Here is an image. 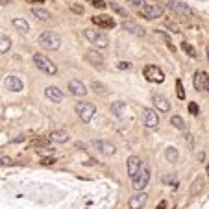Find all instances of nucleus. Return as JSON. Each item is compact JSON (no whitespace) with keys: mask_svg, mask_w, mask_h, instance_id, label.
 Listing matches in <instances>:
<instances>
[{"mask_svg":"<svg viewBox=\"0 0 209 209\" xmlns=\"http://www.w3.org/2000/svg\"><path fill=\"white\" fill-rule=\"evenodd\" d=\"M144 78H146L148 82H152V83H161V82L165 80V74H163V70H161L159 67H156V65H146V67H144Z\"/></svg>","mask_w":209,"mask_h":209,"instance_id":"8","label":"nucleus"},{"mask_svg":"<svg viewBox=\"0 0 209 209\" xmlns=\"http://www.w3.org/2000/svg\"><path fill=\"white\" fill-rule=\"evenodd\" d=\"M141 120H143V124H144L146 128H157V126H159V117H157L156 111L150 109V107H144V109L141 111Z\"/></svg>","mask_w":209,"mask_h":209,"instance_id":"10","label":"nucleus"},{"mask_svg":"<svg viewBox=\"0 0 209 209\" xmlns=\"http://www.w3.org/2000/svg\"><path fill=\"white\" fill-rule=\"evenodd\" d=\"M48 139H50L52 143L65 144V143H69V141H70V133H69V132H65V130H54V132H50V133H48Z\"/></svg>","mask_w":209,"mask_h":209,"instance_id":"17","label":"nucleus"},{"mask_svg":"<svg viewBox=\"0 0 209 209\" xmlns=\"http://www.w3.org/2000/svg\"><path fill=\"white\" fill-rule=\"evenodd\" d=\"M69 91H70L72 96H78V98H83V96L87 94V87H85V83H83L82 80H76V78L69 82Z\"/></svg>","mask_w":209,"mask_h":209,"instance_id":"13","label":"nucleus"},{"mask_svg":"<svg viewBox=\"0 0 209 209\" xmlns=\"http://www.w3.org/2000/svg\"><path fill=\"white\" fill-rule=\"evenodd\" d=\"M2 163H4V165H9V159H7V157H4V156H2Z\"/></svg>","mask_w":209,"mask_h":209,"instance_id":"46","label":"nucleus"},{"mask_svg":"<svg viewBox=\"0 0 209 209\" xmlns=\"http://www.w3.org/2000/svg\"><path fill=\"white\" fill-rule=\"evenodd\" d=\"M7 2H9V0H2V6H6V4H7Z\"/></svg>","mask_w":209,"mask_h":209,"instance_id":"47","label":"nucleus"},{"mask_svg":"<svg viewBox=\"0 0 209 209\" xmlns=\"http://www.w3.org/2000/svg\"><path fill=\"white\" fill-rule=\"evenodd\" d=\"M185 139H187V146L193 148V133H185Z\"/></svg>","mask_w":209,"mask_h":209,"instance_id":"40","label":"nucleus"},{"mask_svg":"<svg viewBox=\"0 0 209 209\" xmlns=\"http://www.w3.org/2000/svg\"><path fill=\"white\" fill-rule=\"evenodd\" d=\"M152 102H154L156 109H159L161 113L170 111V102H169V98H165L163 94H154V96H152Z\"/></svg>","mask_w":209,"mask_h":209,"instance_id":"20","label":"nucleus"},{"mask_svg":"<svg viewBox=\"0 0 209 209\" xmlns=\"http://www.w3.org/2000/svg\"><path fill=\"white\" fill-rule=\"evenodd\" d=\"M202 185H204V178L202 176H196L194 182H193V187H191V194H198V191L202 189Z\"/></svg>","mask_w":209,"mask_h":209,"instance_id":"30","label":"nucleus"},{"mask_svg":"<svg viewBox=\"0 0 209 209\" xmlns=\"http://www.w3.org/2000/svg\"><path fill=\"white\" fill-rule=\"evenodd\" d=\"M167 28H169L172 33H182L180 26H178V24H174V22H170V20H167Z\"/></svg>","mask_w":209,"mask_h":209,"instance_id":"33","label":"nucleus"},{"mask_svg":"<svg viewBox=\"0 0 209 209\" xmlns=\"http://www.w3.org/2000/svg\"><path fill=\"white\" fill-rule=\"evenodd\" d=\"M207 63H209V46H207Z\"/></svg>","mask_w":209,"mask_h":209,"instance_id":"48","label":"nucleus"},{"mask_svg":"<svg viewBox=\"0 0 209 209\" xmlns=\"http://www.w3.org/2000/svg\"><path fill=\"white\" fill-rule=\"evenodd\" d=\"M76 148H78V150H83V148H85V146H83V144H82V143H76Z\"/></svg>","mask_w":209,"mask_h":209,"instance_id":"45","label":"nucleus"},{"mask_svg":"<svg viewBox=\"0 0 209 209\" xmlns=\"http://www.w3.org/2000/svg\"><path fill=\"white\" fill-rule=\"evenodd\" d=\"M50 143H52V141H50V139L46 137V139H35V141H33L31 144H33L35 148H46V146H48Z\"/></svg>","mask_w":209,"mask_h":209,"instance_id":"32","label":"nucleus"},{"mask_svg":"<svg viewBox=\"0 0 209 209\" xmlns=\"http://www.w3.org/2000/svg\"><path fill=\"white\" fill-rule=\"evenodd\" d=\"M165 13V7L159 6V4H144V7L141 9V15L148 20H154V19H161Z\"/></svg>","mask_w":209,"mask_h":209,"instance_id":"7","label":"nucleus"},{"mask_svg":"<svg viewBox=\"0 0 209 209\" xmlns=\"http://www.w3.org/2000/svg\"><path fill=\"white\" fill-rule=\"evenodd\" d=\"M165 159H167L169 163H176V161L180 159V152H178L174 146H169V148H165Z\"/></svg>","mask_w":209,"mask_h":209,"instance_id":"25","label":"nucleus"},{"mask_svg":"<svg viewBox=\"0 0 209 209\" xmlns=\"http://www.w3.org/2000/svg\"><path fill=\"white\" fill-rule=\"evenodd\" d=\"M148 182H150V167L143 163L141 170H139V172L133 176V182H132V185H133V189H135V191H143V189L148 185Z\"/></svg>","mask_w":209,"mask_h":209,"instance_id":"5","label":"nucleus"},{"mask_svg":"<svg viewBox=\"0 0 209 209\" xmlns=\"http://www.w3.org/2000/svg\"><path fill=\"white\" fill-rule=\"evenodd\" d=\"M120 26H122V30H126V31H130L132 35H135V37H144L146 35V31H144V28L143 26H139L135 20H132V19H124L122 22H120Z\"/></svg>","mask_w":209,"mask_h":209,"instance_id":"11","label":"nucleus"},{"mask_svg":"<svg viewBox=\"0 0 209 209\" xmlns=\"http://www.w3.org/2000/svg\"><path fill=\"white\" fill-rule=\"evenodd\" d=\"M146 200H148V194H144L143 191H139L137 194L130 196L128 206H130V209H143L144 207V204H146Z\"/></svg>","mask_w":209,"mask_h":209,"instance_id":"16","label":"nucleus"},{"mask_svg":"<svg viewBox=\"0 0 209 209\" xmlns=\"http://www.w3.org/2000/svg\"><path fill=\"white\" fill-rule=\"evenodd\" d=\"M207 176H209V165H207Z\"/></svg>","mask_w":209,"mask_h":209,"instance_id":"49","label":"nucleus"},{"mask_svg":"<svg viewBox=\"0 0 209 209\" xmlns=\"http://www.w3.org/2000/svg\"><path fill=\"white\" fill-rule=\"evenodd\" d=\"M31 15L37 19V20H41V22H50L52 20V15H50V11H46L44 7H31Z\"/></svg>","mask_w":209,"mask_h":209,"instance_id":"22","label":"nucleus"},{"mask_svg":"<svg viewBox=\"0 0 209 209\" xmlns=\"http://www.w3.org/2000/svg\"><path fill=\"white\" fill-rule=\"evenodd\" d=\"M9 48H11V41H9V37H7L6 33H0V52L6 54Z\"/></svg>","mask_w":209,"mask_h":209,"instance_id":"27","label":"nucleus"},{"mask_svg":"<svg viewBox=\"0 0 209 209\" xmlns=\"http://www.w3.org/2000/svg\"><path fill=\"white\" fill-rule=\"evenodd\" d=\"M28 2H30V4H37V6H39V4H43L44 0H28Z\"/></svg>","mask_w":209,"mask_h":209,"instance_id":"43","label":"nucleus"},{"mask_svg":"<svg viewBox=\"0 0 209 209\" xmlns=\"http://www.w3.org/2000/svg\"><path fill=\"white\" fill-rule=\"evenodd\" d=\"M44 96H46L48 100H52V102L59 104V102L63 100V91H59L56 85H48V87L44 89Z\"/></svg>","mask_w":209,"mask_h":209,"instance_id":"21","label":"nucleus"},{"mask_svg":"<svg viewBox=\"0 0 209 209\" xmlns=\"http://www.w3.org/2000/svg\"><path fill=\"white\" fill-rule=\"evenodd\" d=\"M109 7H111V9H113V11H115L119 17H124V19L128 17V11H126V7H122L119 2H109Z\"/></svg>","mask_w":209,"mask_h":209,"instance_id":"26","label":"nucleus"},{"mask_svg":"<svg viewBox=\"0 0 209 209\" xmlns=\"http://www.w3.org/2000/svg\"><path fill=\"white\" fill-rule=\"evenodd\" d=\"M176 91H178V98H182V100H183V98H185V91H183V85H182V82H180V80L176 82Z\"/></svg>","mask_w":209,"mask_h":209,"instance_id":"34","label":"nucleus"},{"mask_svg":"<svg viewBox=\"0 0 209 209\" xmlns=\"http://www.w3.org/2000/svg\"><path fill=\"white\" fill-rule=\"evenodd\" d=\"M74 111H76V115L82 119V122H91V119L96 115V106L93 104V102H87V100H82V102H78L76 106H74Z\"/></svg>","mask_w":209,"mask_h":209,"instance_id":"3","label":"nucleus"},{"mask_svg":"<svg viewBox=\"0 0 209 209\" xmlns=\"http://www.w3.org/2000/svg\"><path fill=\"white\" fill-rule=\"evenodd\" d=\"M170 124H172L174 128H178V130H185V120H183L180 115H174V117H170Z\"/></svg>","mask_w":209,"mask_h":209,"instance_id":"29","label":"nucleus"},{"mask_svg":"<svg viewBox=\"0 0 209 209\" xmlns=\"http://www.w3.org/2000/svg\"><path fill=\"white\" fill-rule=\"evenodd\" d=\"M91 144H93V148H94L96 152H100L102 156H113V154L117 152L115 144H111L109 141H104V139H94V141H91Z\"/></svg>","mask_w":209,"mask_h":209,"instance_id":"9","label":"nucleus"},{"mask_svg":"<svg viewBox=\"0 0 209 209\" xmlns=\"http://www.w3.org/2000/svg\"><path fill=\"white\" fill-rule=\"evenodd\" d=\"M126 170H128V176L130 178H133L139 170H141V167H143V163H141V159L137 157V156H130L128 157V161H126Z\"/></svg>","mask_w":209,"mask_h":209,"instance_id":"18","label":"nucleus"},{"mask_svg":"<svg viewBox=\"0 0 209 209\" xmlns=\"http://www.w3.org/2000/svg\"><path fill=\"white\" fill-rule=\"evenodd\" d=\"M11 24H13V28H15V30H19L20 33H28V31H30V24H28L24 19L15 17V19L11 20Z\"/></svg>","mask_w":209,"mask_h":209,"instance_id":"24","label":"nucleus"},{"mask_svg":"<svg viewBox=\"0 0 209 209\" xmlns=\"http://www.w3.org/2000/svg\"><path fill=\"white\" fill-rule=\"evenodd\" d=\"M24 139H26L24 135H19V137H15V139H13V143H22Z\"/></svg>","mask_w":209,"mask_h":209,"instance_id":"42","label":"nucleus"},{"mask_svg":"<svg viewBox=\"0 0 209 209\" xmlns=\"http://www.w3.org/2000/svg\"><path fill=\"white\" fill-rule=\"evenodd\" d=\"M182 50H183L187 56H191V57H196V50H194V48H193L189 43H185V41L182 43Z\"/></svg>","mask_w":209,"mask_h":209,"instance_id":"31","label":"nucleus"},{"mask_svg":"<svg viewBox=\"0 0 209 209\" xmlns=\"http://www.w3.org/2000/svg\"><path fill=\"white\" fill-rule=\"evenodd\" d=\"M119 69H132V63H119Z\"/></svg>","mask_w":209,"mask_h":209,"instance_id":"41","label":"nucleus"},{"mask_svg":"<svg viewBox=\"0 0 209 209\" xmlns=\"http://www.w3.org/2000/svg\"><path fill=\"white\" fill-rule=\"evenodd\" d=\"M83 35H85V39H87L91 44H94V46L100 48V50H104V48L109 46V37H107L106 31L93 30V28H85V30H83Z\"/></svg>","mask_w":209,"mask_h":209,"instance_id":"1","label":"nucleus"},{"mask_svg":"<svg viewBox=\"0 0 209 209\" xmlns=\"http://www.w3.org/2000/svg\"><path fill=\"white\" fill-rule=\"evenodd\" d=\"M85 59H87L93 67L104 69V57H102V54H98L96 50H87V52H85Z\"/></svg>","mask_w":209,"mask_h":209,"instance_id":"19","label":"nucleus"},{"mask_svg":"<svg viewBox=\"0 0 209 209\" xmlns=\"http://www.w3.org/2000/svg\"><path fill=\"white\" fill-rule=\"evenodd\" d=\"M91 20L96 28H102V30H111L115 26V20L109 15H98V17H93Z\"/></svg>","mask_w":209,"mask_h":209,"instance_id":"15","label":"nucleus"},{"mask_svg":"<svg viewBox=\"0 0 209 209\" xmlns=\"http://www.w3.org/2000/svg\"><path fill=\"white\" fill-rule=\"evenodd\" d=\"M70 11L76 13V15H82V13H83V6H80V4H70Z\"/></svg>","mask_w":209,"mask_h":209,"instance_id":"35","label":"nucleus"},{"mask_svg":"<svg viewBox=\"0 0 209 209\" xmlns=\"http://www.w3.org/2000/svg\"><path fill=\"white\" fill-rule=\"evenodd\" d=\"M4 85H6V89L11 91V93H20V91L24 89V83H22V80H20L19 76H7V78L4 80Z\"/></svg>","mask_w":209,"mask_h":209,"instance_id":"14","label":"nucleus"},{"mask_svg":"<svg viewBox=\"0 0 209 209\" xmlns=\"http://www.w3.org/2000/svg\"><path fill=\"white\" fill-rule=\"evenodd\" d=\"M167 7L170 11H174L178 17H183V19H191L193 17V9L185 4V2H178V0H170L167 4Z\"/></svg>","mask_w":209,"mask_h":209,"instance_id":"6","label":"nucleus"},{"mask_svg":"<svg viewBox=\"0 0 209 209\" xmlns=\"http://www.w3.org/2000/svg\"><path fill=\"white\" fill-rule=\"evenodd\" d=\"M87 2H91L94 7H100V9H104V7L107 6V4H106V2H102V0H87Z\"/></svg>","mask_w":209,"mask_h":209,"instance_id":"36","label":"nucleus"},{"mask_svg":"<svg viewBox=\"0 0 209 209\" xmlns=\"http://www.w3.org/2000/svg\"><path fill=\"white\" fill-rule=\"evenodd\" d=\"M194 89L200 93L209 91V74L206 70H196L194 74Z\"/></svg>","mask_w":209,"mask_h":209,"instance_id":"12","label":"nucleus"},{"mask_svg":"<svg viewBox=\"0 0 209 209\" xmlns=\"http://www.w3.org/2000/svg\"><path fill=\"white\" fill-rule=\"evenodd\" d=\"M189 111H191L193 115H196V113H198V104H194V102H191V104H189Z\"/></svg>","mask_w":209,"mask_h":209,"instance_id":"38","label":"nucleus"},{"mask_svg":"<svg viewBox=\"0 0 209 209\" xmlns=\"http://www.w3.org/2000/svg\"><path fill=\"white\" fill-rule=\"evenodd\" d=\"M41 165H54V157H43Z\"/></svg>","mask_w":209,"mask_h":209,"instance_id":"39","label":"nucleus"},{"mask_svg":"<svg viewBox=\"0 0 209 209\" xmlns=\"http://www.w3.org/2000/svg\"><path fill=\"white\" fill-rule=\"evenodd\" d=\"M39 44L48 48V50H57L61 46V37L56 31H52V30L50 31H43L39 35Z\"/></svg>","mask_w":209,"mask_h":209,"instance_id":"4","label":"nucleus"},{"mask_svg":"<svg viewBox=\"0 0 209 209\" xmlns=\"http://www.w3.org/2000/svg\"><path fill=\"white\" fill-rule=\"evenodd\" d=\"M126 2H130L132 6H135V7H139V9L144 7V0H126Z\"/></svg>","mask_w":209,"mask_h":209,"instance_id":"37","label":"nucleus"},{"mask_svg":"<svg viewBox=\"0 0 209 209\" xmlns=\"http://www.w3.org/2000/svg\"><path fill=\"white\" fill-rule=\"evenodd\" d=\"M165 207H167V202H161V204L157 206V209H165Z\"/></svg>","mask_w":209,"mask_h":209,"instance_id":"44","label":"nucleus"},{"mask_svg":"<svg viewBox=\"0 0 209 209\" xmlns=\"http://www.w3.org/2000/svg\"><path fill=\"white\" fill-rule=\"evenodd\" d=\"M33 63H35V67L41 70V72H44V74H48V76H56L57 74V65L48 57V56H44V54H33Z\"/></svg>","mask_w":209,"mask_h":209,"instance_id":"2","label":"nucleus"},{"mask_svg":"<svg viewBox=\"0 0 209 209\" xmlns=\"http://www.w3.org/2000/svg\"><path fill=\"white\" fill-rule=\"evenodd\" d=\"M91 89H93L96 94H100V96L107 94V87H106L104 83H100V82H93V83H91Z\"/></svg>","mask_w":209,"mask_h":209,"instance_id":"28","label":"nucleus"},{"mask_svg":"<svg viewBox=\"0 0 209 209\" xmlns=\"http://www.w3.org/2000/svg\"><path fill=\"white\" fill-rule=\"evenodd\" d=\"M111 113L115 115V117H119V119H122V117H126V111H128V106H126V102H120V100H117V102H113L111 104Z\"/></svg>","mask_w":209,"mask_h":209,"instance_id":"23","label":"nucleus"}]
</instances>
